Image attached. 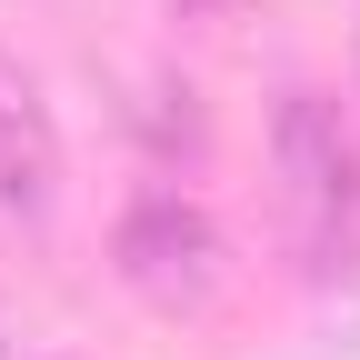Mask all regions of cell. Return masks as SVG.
<instances>
[{
	"mask_svg": "<svg viewBox=\"0 0 360 360\" xmlns=\"http://www.w3.org/2000/svg\"><path fill=\"white\" fill-rule=\"evenodd\" d=\"M0 210L11 220L60 210V130H51V101L20 60H0Z\"/></svg>",
	"mask_w": 360,
	"mask_h": 360,
	"instance_id": "7a4b0ae2",
	"label": "cell"
},
{
	"mask_svg": "<svg viewBox=\"0 0 360 360\" xmlns=\"http://www.w3.org/2000/svg\"><path fill=\"white\" fill-rule=\"evenodd\" d=\"M270 160H281V200L310 210L330 191V170L350 160V130H340V101H321V90H290L281 120H270Z\"/></svg>",
	"mask_w": 360,
	"mask_h": 360,
	"instance_id": "3957f363",
	"label": "cell"
},
{
	"mask_svg": "<svg viewBox=\"0 0 360 360\" xmlns=\"http://www.w3.org/2000/svg\"><path fill=\"white\" fill-rule=\"evenodd\" d=\"M350 51H360V30H350Z\"/></svg>",
	"mask_w": 360,
	"mask_h": 360,
	"instance_id": "52a82bcc",
	"label": "cell"
},
{
	"mask_svg": "<svg viewBox=\"0 0 360 360\" xmlns=\"http://www.w3.org/2000/svg\"><path fill=\"white\" fill-rule=\"evenodd\" d=\"M290 220H300L310 281H330V290H360V141H350V160L330 170V191L310 200V210H290Z\"/></svg>",
	"mask_w": 360,
	"mask_h": 360,
	"instance_id": "277c9868",
	"label": "cell"
},
{
	"mask_svg": "<svg viewBox=\"0 0 360 360\" xmlns=\"http://www.w3.org/2000/svg\"><path fill=\"white\" fill-rule=\"evenodd\" d=\"M170 11H180V20H240L250 0H170Z\"/></svg>",
	"mask_w": 360,
	"mask_h": 360,
	"instance_id": "8992f818",
	"label": "cell"
},
{
	"mask_svg": "<svg viewBox=\"0 0 360 360\" xmlns=\"http://www.w3.org/2000/svg\"><path fill=\"white\" fill-rule=\"evenodd\" d=\"M110 270H120L130 300L170 310V321H200L220 300V281H231V240H220V220L191 191H141L110 231Z\"/></svg>",
	"mask_w": 360,
	"mask_h": 360,
	"instance_id": "6da1fadb",
	"label": "cell"
},
{
	"mask_svg": "<svg viewBox=\"0 0 360 360\" xmlns=\"http://www.w3.org/2000/svg\"><path fill=\"white\" fill-rule=\"evenodd\" d=\"M130 130H141L160 160H200V150H210V110H200V90H191V80H170V70H150V80H141Z\"/></svg>",
	"mask_w": 360,
	"mask_h": 360,
	"instance_id": "5b68a950",
	"label": "cell"
}]
</instances>
